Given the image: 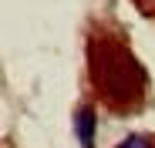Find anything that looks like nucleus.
<instances>
[{
    "mask_svg": "<svg viewBox=\"0 0 155 148\" xmlns=\"http://www.w3.org/2000/svg\"><path fill=\"white\" fill-rule=\"evenodd\" d=\"M88 74H91V84L105 108H111V111L142 108L145 91H148V74H145L142 61L118 37L101 34V31H94L88 37Z\"/></svg>",
    "mask_w": 155,
    "mask_h": 148,
    "instance_id": "nucleus-1",
    "label": "nucleus"
},
{
    "mask_svg": "<svg viewBox=\"0 0 155 148\" xmlns=\"http://www.w3.org/2000/svg\"><path fill=\"white\" fill-rule=\"evenodd\" d=\"M94 128H98L94 105H81L74 111V135H78V141H81V148H94Z\"/></svg>",
    "mask_w": 155,
    "mask_h": 148,
    "instance_id": "nucleus-2",
    "label": "nucleus"
},
{
    "mask_svg": "<svg viewBox=\"0 0 155 148\" xmlns=\"http://www.w3.org/2000/svg\"><path fill=\"white\" fill-rule=\"evenodd\" d=\"M118 148H155V141L145 135H128L125 141H118Z\"/></svg>",
    "mask_w": 155,
    "mask_h": 148,
    "instance_id": "nucleus-3",
    "label": "nucleus"
}]
</instances>
